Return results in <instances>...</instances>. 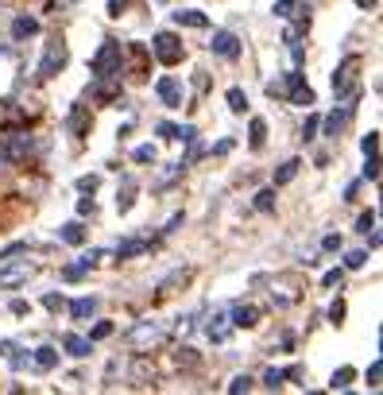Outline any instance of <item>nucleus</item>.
Returning <instances> with one entry per match:
<instances>
[{
    "instance_id": "47",
    "label": "nucleus",
    "mask_w": 383,
    "mask_h": 395,
    "mask_svg": "<svg viewBox=\"0 0 383 395\" xmlns=\"http://www.w3.org/2000/svg\"><path fill=\"white\" fill-rule=\"evenodd\" d=\"M78 213H93V198H82V202H78Z\"/></svg>"
},
{
    "instance_id": "26",
    "label": "nucleus",
    "mask_w": 383,
    "mask_h": 395,
    "mask_svg": "<svg viewBox=\"0 0 383 395\" xmlns=\"http://www.w3.org/2000/svg\"><path fill=\"white\" fill-rule=\"evenodd\" d=\"M256 210L259 213H271V210H275V190H259L256 194Z\"/></svg>"
},
{
    "instance_id": "44",
    "label": "nucleus",
    "mask_w": 383,
    "mask_h": 395,
    "mask_svg": "<svg viewBox=\"0 0 383 395\" xmlns=\"http://www.w3.org/2000/svg\"><path fill=\"white\" fill-rule=\"evenodd\" d=\"M128 8V0H108V16H120Z\"/></svg>"
},
{
    "instance_id": "36",
    "label": "nucleus",
    "mask_w": 383,
    "mask_h": 395,
    "mask_svg": "<svg viewBox=\"0 0 383 395\" xmlns=\"http://www.w3.org/2000/svg\"><path fill=\"white\" fill-rule=\"evenodd\" d=\"M341 318H345V303L337 299V303L329 306V322H333V326H341Z\"/></svg>"
},
{
    "instance_id": "28",
    "label": "nucleus",
    "mask_w": 383,
    "mask_h": 395,
    "mask_svg": "<svg viewBox=\"0 0 383 395\" xmlns=\"http://www.w3.org/2000/svg\"><path fill=\"white\" fill-rule=\"evenodd\" d=\"M352 380H356V368H349V364H345V368H337V372H333V387H349Z\"/></svg>"
},
{
    "instance_id": "27",
    "label": "nucleus",
    "mask_w": 383,
    "mask_h": 395,
    "mask_svg": "<svg viewBox=\"0 0 383 395\" xmlns=\"http://www.w3.org/2000/svg\"><path fill=\"white\" fill-rule=\"evenodd\" d=\"M155 143H140V148H136V152H132V159L136 163H155Z\"/></svg>"
},
{
    "instance_id": "32",
    "label": "nucleus",
    "mask_w": 383,
    "mask_h": 395,
    "mask_svg": "<svg viewBox=\"0 0 383 395\" xmlns=\"http://www.w3.org/2000/svg\"><path fill=\"white\" fill-rule=\"evenodd\" d=\"M317 128H321V117H306V124H302V140H314Z\"/></svg>"
},
{
    "instance_id": "16",
    "label": "nucleus",
    "mask_w": 383,
    "mask_h": 395,
    "mask_svg": "<svg viewBox=\"0 0 383 395\" xmlns=\"http://www.w3.org/2000/svg\"><path fill=\"white\" fill-rule=\"evenodd\" d=\"M39 31V20L35 16H20L16 24H12V35H16V39H27V35H35Z\"/></svg>"
},
{
    "instance_id": "33",
    "label": "nucleus",
    "mask_w": 383,
    "mask_h": 395,
    "mask_svg": "<svg viewBox=\"0 0 383 395\" xmlns=\"http://www.w3.org/2000/svg\"><path fill=\"white\" fill-rule=\"evenodd\" d=\"M364 264H368V252H360V248H356V252H349V256H345V268H352V271H356V268H364Z\"/></svg>"
},
{
    "instance_id": "34",
    "label": "nucleus",
    "mask_w": 383,
    "mask_h": 395,
    "mask_svg": "<svg viewBox=\"0 0 383 395\" xmlns=\"http://www.w3.org/2000/svg\"><path fill=\"white\" fill-rule=\"evenodd\" d=\"M108 333H113V322H97V326H93V333H89V341H105Z\"/></svg>"
},
{
    "instance_id": "43",
    "label": "nucleus",
    "mask_w": 383,
    "mask_h": 395,
    "mask_svg": "<svg viewBox=\"0 0 383 395\" xmlns=\"http://www.w3.org/2000/svg\"><path fill=\"white\" fill-rule=\"evenodd\" d=\"M159 136H163V140H178V128L175 124H159Z\"/></svg>"
},
{
    "instance_id": "23",
    "label": "nucleus",
    "mask_w": 383,
    "mask_h": 395,
    "mask_svg": "<svg viewBox=\"0 0 383 395\" xmlns=\"http://www.w3.org/2000/svg\"><path fill=\"white\" fill-rule=\"evenodd\" d=\"M93 310H97V299H78V303L70 306V314H74L78 322H82V318H93Z\"/></svg>"
},
{
    "instance_id": "45",
    "label": "nucleus",
    "mask_w": 383,
    "mask_h": 395,
    "mask_svg": "<svg viewBox=\"0 0 383 395\" xmlns=\"http://www.w3.org/2000/svg\"><path fill=\"white\" fill-rule=\"evenodd\" d=\"M43 306H47V310H59L62 299H59V294H47V299H43Z\"/></svg>"
},
{
    "instance_id": "40",
    "label": "nucleus",
    "mask_w": 383,
    "mask_h": 395,
    "mask_svg": "<svg viewBox=\"0 0 383 395\" xmlns=\"http://www.w3.org/2000/svg\"><path fill=\"white\" fill-rule=\"evenodd\" d=\"M341 279H345V271H341V268H333V271H325V279H321V283H325V287H337Z\"/></svg>"
},
{
    "instance_id": "12",
    "label": "nucleus",
    "mask_w": 383,
    "mask_h": 395,
    "mask_svg": "<svg viewBox=\"0 0 383 395\" xmlns=\"http://www.w3.org/2000/svg\"><path fill=\"white\" fill-rule=\"evenodd\" d=\"M259 322V306H236L233 310V326L236 329H252Z\"/></svg>"
},
{
    "instance_id": "14",
    "label": "nucleus",
    "mask_w": 383,
    "mask_h": 395,
    "mask_svg": "<svg viewBox=\"0 0 383 395\" xmlns=\"http://www.w3.org/2000/svg\"><path fill=\"white\" fill-rule=\"evenodd\" d=\"M291 105H298V109H310V105H314V89H310V85H302V82H294V85H291Z\"/></svg>"
},
{
    "instance_id": "30",
    "label": "nucleus",
    "mask_w": 383,
    "mask_h": 395,
    "mask_svg": "<svg viewBox=\"0 0 383 395\" xmlns=\"http://www.w3.org/2000/svg\"><path fill=\"white\" fill-rule=\"evenodd\" d=\"M178 283H186V271H171V275L159 283V294H171V287H178Z\"/></svg>"
},
{
    "instance_id": "4",
    "label": "nucleus",
    "mask_w": 383,
    "mask_h": 395,
    "mask_svg": "<svg viewBox=\"0 0 383 395\" xmlns=\"http://www.w3.org/2000/svg\"><path fill=\"white\" fill-rule=\"evenodd\" d=\"M360 66H364V62H360L356 55H349V59H345L341 66H337V74H333V93H337V97H345V93L356 89V74H360Z\"/></svg>"
},
{
    "instance_id": "38",
    "label": "nucleus",
    "mask_w": 383,
    "mask_h": 395,
    "mask_svg": "<svg viewBox=\"0 0 383 395\" xmlns=\"http://www.w3.org/2000/svg\"><path fill=\"white\" fill-rule=\"evenodd\" d=\"M85 271H89L85 264H74V268H66V271H62V279H70V283H74V279H82V275H85Z\"/></svg>"
},
{
    "instance_id": "1",
    "label": "nucleus",
    "mask_w": 383,
    "mask_h": 395,
    "mask_svg": "<svg viewBox=\"0 0 383 395\" xmlns=\"http://www.w3.org/2000/svg\"><path fill=\"white\" fill-rule=\"evenodd\" d=\"M124 74V51H120V43L105 39L101 43V51L93 55V78L97 82H113V78Z\"/></svg>"
},
{
    "instance_id": "37",
    "label": "nucleus",
    "mask_w": 383,
    "mask_h": 395,
    "mask_svg": "<svg viewBox=\"0 0 383 395\" xmlns=\"http://www.w3.org/2000/svg\"><path fill=\"white\" fill-rule=\"evenodd\" d=\"M380 376H383V364L375 361L372 368H368V387H380Z\"/></svg>"
},
{
    "instance_id": "10",
    "label": "nucleus",
    "mask_w": 383,
    "mask_h": 395,
    "mask_svg": "<svg viewBox=\"0 0 383 395\" xmlns=\"http://www.w3.org/2000/svg\"><path fill=\"white\" fill-rule=\"evenodd\" d=\"M62 349H66L70 357H89L93 341H89V337H78V333H66V337H62Z\"/></svg>"
},
{
    "instance_id": "35",
    "label": "nucleus",
    "mask_w": 383,
    "mask_h": 395,
    "mask_svg": "<svg viewBox=\"0 0 383 395\" xmlns=\"http://www.w3.org/2000/svg\"><path fill=\"white\" fill-rule=\"evenodd\" d=\"M283 380H287V372H279V368H271V372H267V376H263V384H267V387H271V392H275V387H279V384H283Z\"/></svg>"
},
{
    "instance_id": "29",
    "label": "nucleus",
    "mask_w": 383,
    "mask_h": 395,
    "mask_svg": "<svg viewBox=\"0 0 383 395\" xmlns=\"http://www.w3.org/2000/svg\"><path fill=\"white\" fill-rule=\"evenodd\" d=\"M229 109H233V113H244V109H248V97H244V89H229Z\"/></svg>"
},
{
    "instance_id": "6",
    "label": "nucleus",
    "mask_w": 383,
    "mask_h": 395,
    "mask_svg": "<svg viewBox=\"0 0 383 395\" xmlns=\"http://www.w3.org/2000/svg\"><path fill=\"white\" fill-rule=\"evenodd\" d=\"M128 341L136 345V349H151V345H159L163 341V329L155 326V322H140V326L128 333Z\"/></svg>"
},
{
    "instance_id": "46",
    "label": "nucleus",
    "mask_w": 383,
    "mask_h": 395,
    "mask_svg": "<svg viewBox=\"0 0 383 395\" xmlns=\"http://www.w3.org/2000/svg\"><path fill=\"white\" fill-rule=\"evenodd\" d=\"M78 186H82V190H89V194H93V190H97V178L89 175V178H82V182H78Z\"/></svg>"
},
{
    "instance_id": "11",
    "label": "nucleus",
    "mask_w": 383,
    "mask_h": 395,
    "mask_svg": "<svg viewBox=\"0 0 383 395\" xmlns=\"http://www.w3.org/2000/svg\"><path fill=\"white\" fill-rule=\"evenodd\" d=\"M175 24L178 27H209V16H205V12H194V8H178L175 12Z\"/></svg>"
},
{
    "instance_id": "19",
    "label": "nucleus",
    "mask_w": 383,
    "mask_h": 395,
    "mask_svg": "<svg viewBox=\"0 0 383 395\" xmlns=\"http://www.w3.org/2000/svg\"><path fill=\"white\" fill-rule=\"evenodd\" d=\"M140 252H147V240H124L117 248V260H132V256H140Z\"/></svg>"
},
{
    "instance_id": "15",
    "label": "nucleus",
    "mask_w": 383,
    "mask_h": 395,
    "mask_svg": "<svg viewBox=\"0 0 383 395\" xmlns=\"http://www.w3.org/2000/svg\"><path fill=\"white\" fill-rule=\"evenodd\" d=\"M89 124H93V117L82 109V105H78V109L70 113V132H74V136H85V132H89Z\"/></svg>"
},
{
    "instance_id": "39",
    "label": "nucleus",
    "mask_w": 383,
    "mask_h": 395,
    "mask_svg": "<svg viewBox=\"0 0 383 395\" xmlns=\"http://www.w3.org/2000/svg\"><path fill=\"white\" fill-rule=\"evenodd\" d=\"M248 387H252V380H248V376H236L233 384H229V392H233V395H240V392H248Z\"/></svg>"
},
{
    "instance_id": "41",
    "label": "nucleus",
    "mask_w": 383,
    "mask_h": 395,
    "mask_svg": "<svg viewBox=\"0 0 383 395\" xmlns=\"http://www.w3.org/2000/svg\"><path fill=\"white\" fill-rule=\"evenodd\" d=\"M372 225H375V213H372V210H368V213H360V221H356V229H360V233H368Z\"/></svg>"
},
{
    "instance_id": "24",
    "label": "nucleus",
    "mask_w": 383,
    "mask_h": 395,
    "mask_svg": "<svg viewBox=\"0 0 383 395\" xmlns=\"http://www.w3.org/2000/svg\"><path fill=\"white\" fill-rule=\"evenodd\" d=\"M132 202H136V182L128 178V182H124V194L117 198V210H120V213H128V210H132Z\"/></svg>"
},
{
    "instance_id": "25",
    "label": "nucleus",
    "mask_w": 383,
    "mask_h": 395,
    "mask_svg": "<svg viewBox=\"0 0 383 395\" xmlns=\"http://www.w3.org/2000/svg\"><path fill=\"white\" fill-rule=\"evenodd\" d=\"M298 0H275V16H283V20H294L298 16Z\"/></svg>"
},
{
    "instance_id": "49",
    "label": "nucleus",
    "mask_w": 383,
    "mask_h": 395,
    "mask_svg": "<svg viewBox=\"0 0 383 395\" xmlns=\"http://www.w3.org/2000/svg\"><path fill=\"white\" fill-rule=\"evenodd\" d=\"M356 8H375V0H356Z\"/></svg>"
},
{
    "instance_id": "21",
    "label": "nucleus",
    "mask_w": 383,
    "mask_h": 395,
    "mask_svg": "<svg viewBox=\"0 0 383 395\" xmlns=\"http://www.w3.org/2000/svg\"><path fill=\"white\" fill-rule=\"evenodd\" d=\"M298 167H302V163H298V159H287V163H283V167H279V171H275V186H287V182H291V178H294V175H298Z\"/></svg>"
},
{
    "instance_id": "42",
    "label": "nucleus",
    "mask_w": 383,
    "mask_h": 395,
    "mask_svg": "<svg viewBox=\"0 0 383 395\" xmlns=\"http://www.w3.org/2000/svg\"><path fill=\"white\" fill-rule=\"evenodd\" d=\"M364 175H368V178H380V159H375V155H368V167H364Z\"/></svg>"
},
{
    "instance_id": "8",
    "label": "nucleus",
    "mask_w": 383,
    "mask_h": 395,
    "mask_svg": "<svg viewBox=\"0 0 383 395\" xmlns=\"http://www.w3.org/2000/svg\"><path fill=\"white\" fill-rule=\"evenodd\" d=\"M31 275H35V268L27 260L12 264V268H4V264H0V287H20V283H27Z\"/></svg>"
},
{
    "instance_id": "18",
    "label": "nucleus",
    "mask_w": 383,
    "mask_h": 395,
    "mask_svg": "<svg viewBox=\"0 0 383 395\" xmlns=\"http://www.w3.org/2000/svg\"><path fill=\"white\" fill-rule=\"evenodd\" d=\"M55 361H59V353H55L50 345H43V349H35V368H39V372L55 368Z\"/></svg>"
},
{
    "instance_id": "20",
    "label": "nucleus",
    "mask_w": 383,
    "mask_h": 395,
    "mask_svg": "<svg viewBox=\"0 0 383 395\" xmlns=\"http://www.w3.org/2000/svg\"><path fill=\"white\" fill-rule=\"evenodd\" d=\"M263 140H267V124L256 117V120H252V128H248V143L259 152V148H263Z\"/></svg>"
},
{
    "instance_id": "31",
    "label": "nucleus",
    "mask_w": 383,
    "mask_h": 395,
    "mask_svg": "<svg viewBox=\"0 0 383 395\" xmlns=\"http://www.w3.org/2000/svg\"><path fill=\"white\" fill-rule=\"evenodd\" d=\"M360 148H364V155H375L380 152V132H368L364 140H360Z\"/></svg>"
},
{
    "instance_id": "2",
    "label": "nucleus",
    "mask_w": 383,
    "mask_h": 395,
    "mask_svg": "<svg viewBox=\"0 0 383 395\" xmlns=\"http://www.w3.org/2000/svg\"><path fill=\"white\" fill-rule=\"evenodd\" d=\"M151 55H155L163 66H178V62L186 59V47L175 31H159L155 39H151Z\"/></svg>"
},
{
    "instance_id": "48",
    "label": "nucleus",
    "mask_w": 383,
    "mask_h": 395,
    "mask_svg": "<svg viewBox=\"0 0 383 395\" xmlns=\"http://www.w3.org/2000/svg\"><path fill=\"white\" fill-rule=\"evenodd\" d=\"M8 167H12V155L4 152V148H0V171H8Z\"/></svg>"
},
{
    "instance_id": "3",
    "label": "nucleus",
    "mask_w": 383,
    "mask_h": 395,
    "mask_svg": "<svg viewBox=\"0 0 383 395\" xmlns=\"http://www.w3.org/2000/svg\"><path fill=\"white\" fill-rule=\"evenodd\" d=\"M70 62V51H66V43L59 39V35H55V39L47 43V51H43V62H39V78L43 82H47V78H55L59 74L62 66H66Z\"/></svg>"
},
{
    "instance_id": "5",
    "label": "nucleus",
    "mask_w": 383,
    "mask_h": 395,
    "mask_svg": "<svg viewBox=\"0 0 383 395\" xmlns=\"http://www.w3.org/2000/svg\"><path fill=\"white\" fill-rule=\"evenodd\" d=\"M352 113H356V89H352V93H345V105H341V113H333V117H325V136H329V140H337V136H341L345 128H349Z\"/></svg>"
},
{
    "instance_id": "17",
    "label": "nucleus",
    "mask_w": 383,
    "mask_h": 395,
    "mask_svg": "<svg viewBox=\"0 0 383 395\" xmlns=\"http://www.w3.org/2000/svg\"><path fill=\"white\" fill-rule=\"evenodd\" d=\"M294 82H302V74H287L283 82H271V85H267V97H287Z\"/></svg>"
},
{
    "instance_id": "7",
    "label": "nucleus",
    "mask_w": 383,
    "mask_h": 395,
    "mask_svg": "<svg viewBox=\"0 0 383 395\" xmlns=\"http://www.w3.org/2000/svg\"><path fill=\"white\" fill-rule=\"evenodd\" d=\"M155 93L167 109H178V105H182V82H178V78H159Z\"/></svg>"
},
{
    "instance_id": "9",
    "label": "nucleus",
    "mask_w": 383,
    "mask_h": 395,
    "mask_svg": "<svg viewBox=\"0 0 383 395\" xmlns=\"http://www.w3.org/2000/svg\"><path fill=\"white\" fill-rule=\"evenodd\" d=\"M209 51L221 55V59H236L240 55V39L233 31H213V43H209Z\"/></svg>"
},
{
    "instance_id": "22",
    "label": "nucleus",
    "mask_w": 383,
    "mask_h": 395,
    "mask_svg": "<svg viewBox=\"0 0 383 395\" xmlns=\"http://www.w3.org/2000/svg\"><path fill=\"white\" fill-rule=\"evenodd\" d=\"M209 337H213V341H229V318L225 314H217V318L209 322Z\"/></svg>"
},
{
    "instance_id": "13",
    "label": "nucleus",
    "mask_w": 383,
    "mask_h": 395,
    "mask_svg": "<svg viewBox=\"0 0 383 395\" xmlns=\"http://www.w3.org/2000/svg\"><path fill=\"white\" fill-rule=\"evenodd\" d=\"M59 240H66V244H82V240H85V225H82V221H66V225L59 229Z\"/></svg>"
}]
</instances>
